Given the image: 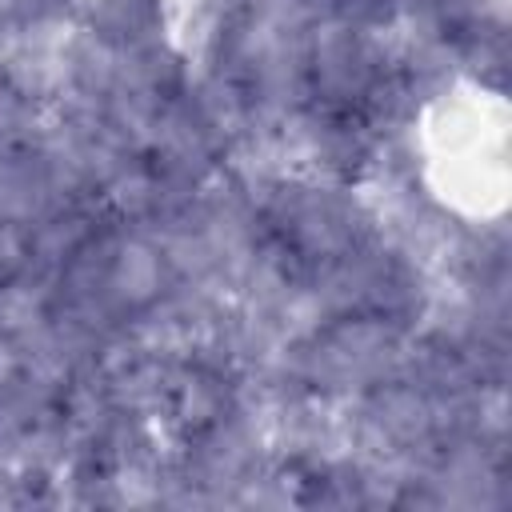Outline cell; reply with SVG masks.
Listing matches in <instances>:
<instances>
[{"instance_id": "obj_1", "label": "cell", "mask_w": 512, "mask_h": 512, "mask_svg": "<svg viewBox=\"0 0 512 512\" xmlns=\"http://www.w3.org/2000/svg\"><path fill=\"white\" fill-rule=\"evenodd\" d=\"M488 100L452 96L444 104L440 124L428 128V164L440 172L444 196L460 204H484V196H500L504 176V128L488 124Z\"/></svg>"}]
</instances>
